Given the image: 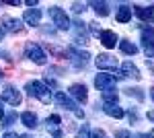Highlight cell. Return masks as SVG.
I'll return each mask as SVG.
<instances>
[{"instance_id":"6da1fadb","label":"cell","mask_w":154,"mask_h":138,"mask_svg":"<svg viewBox=\"0 0 154 138\" xmlns=\"http://www.w3.org/2000/svg\"><path fill=\"white\" fill-rule=\"evenodd\" d=\"M25 91L29 93L31 97H37L41 103H49L51 101V93L45 87V82H41V81H29L25 85Z\"/></svg>"},{"instance_id":"7a4b0ae2","label":"cell","mask_w":154,"mask_h":138,"mask_svg":"<svg viewBox=\"0 0 154 138\" xmlns=\"http://www.w3.org/2000/svg\"><path fill=\"white\" fill-rule=\"evenodd\" d=\"M48 12H49V19H51V23L56 25V29H60V31H68V29L72 27L70 17L66 14V11H62L60 6H51Z\"/></svg>"},{"instance_id":"3957f363","label":"cell","mask_w":154,"mask_h":138,"mask_svg":"<svg viewBox=\"0 0 154 138\" xmlns=\"http://www.w3.org/2000/svg\"><path fill=\"white\" fill-rule=\"evenodd\" d=\"M119 79H123V74H117V72L107 74V72H103V74H97L95 87L99 89V91H105V89H109V87H115V82H117Z\"/></svg>"},{"instance_id":"277c9868","label":"cell","mask_w":154,"mask_h":138,"mask_svg":"<svg viewBox=\"0 0 154 138\" xmlns=\"http://www.w3.org/2000/svg\"><path fill=\"white\" fill-rule=\"evenodd\" d=\"M142 43L146 50V56L154 58V27H150V25L142 27Z\"/></svg>"},{"instance_id":"5b68a950","label":"cell","mask_w":154,"mask_h":138,"mask_svg":"<svg viewBox=\"0 0 154 138\" xmlns=\"http://www.w3.org/2000/svg\"><path fill=\"white\" fill-rule=\"evenodd\" d=\"M25 52H27V58H29V60H33L35 64H45V62H48L45 52L37 46V43H27V50H25Z\"/></svg>"},{"instance_id":"8992f818","label":"cell","mask_w":154,"mask_h":138,"mask_svg":"<svg viewBox=\"0 0 154 138\" xmlns=\"http://www.w3.org/2000/svg\"><path fill=\"white\" fill-rule=\"evenodd\" d=\"M97 68L99 70H117V58L115 56H109V54H99L95 60Z\"/></svg>"},{"instance_id":"52a82bcc","label":"cell","mask_w":154,"mask_h":138,"mask_svg":"<svg viewBox=\"0 0 154 138\" xmlns=\"http://www.w3.org/2000/svg\"><path fill=\"white\" fill-rule=\"evenodd\" d=\"M21 99H23V97H21V93L17 91L12 85H6V87L2 89V101H4V103L17 107V105L21 103Z\"/></svg>"},{"instance_id":"ba28073f","label":"cell","mask_w":154,"mask_h":138,"mask_svg":"<svg viewBox=\"0 0 154 138\" xmlns=\"http://www.w3.org/2000/svg\"><path fill=\"white\" fill-rule=\"evenodd\" d=\"M68 54H70V60H72V64L76 66V68H84L86 64H88V54L86 52H80V50H76V47H68Z\"/></svg>"},{"instance_id":"9c48e42d","label":"cell","mask_w":154,"mask_h":138,"mask_svg":"<svg viewBox=\"0 0 154 138\" xmlns=\"http://www.w3.org/2000/svg\"><path fill=\"white\" fill-rule=\"evenodd\" d=\"M23 23L14 17H4L2 19V31H8V33H23Z\"/></svg>"},{"instance_id":"30bf717a","label":"cell","mask_w":154,"mask_h":138,"mask_svg":"<svg viewBox=\"0 0 154 138\" xmlns=\"http://www.w3.org/2000/svg\"><path fill=\"white\" fill-rule=\"evenodd\" d=\"M54 101L58 105H62V107H66V109H70V111H76V103H74V99H72L70 95H66V93L58 91L56 95H54Z\"/></svg>"},{"instance_id":"8fae6325","label":"cell","mask_w":154,"mask_h":138,"mask_svg":"<svg viewBox=\"0 0 154 138\" xmlns=\"http://www.w3.org/2000/svg\"><path fill=\"white\" fill-rule=\"evenodd\" d=\"M68 93H70V97H74V99H76V101H80V103H84V101L88 99L86 87H84V85H78V82H76V85H72Z\"/></svg>"},{"instance_id":"7c38bea8","label":"cell","mask_w":154,"mask_h":138,"mask_svg":"<svg viewBox=\"0 0 154 138\" xmlns=\"http://www.w3.org/2000/svg\"><path fill=\"white\" fill-rule=\"evenodd\" d=\"M39 19H41V11L39 8H29L23 14V21L27 25H31V27H39Z\"/></svg>"},{"instance_id":"4fadbf2b","label":"cell","mask_w":154,"mask_h":138,"mask_svg":"<svg viewBox=\"0 0 154 138\" xmlns=\"http://www.w3.org/2000/svg\"><path fill=\"white\" fill-rule=\"evenodd\" d=\"M134 11H136V14L142 19L144 23H152L154 19V6H134Z\"/></svg>"},{"instance_id":"5bb4252c","label":"cell","mask_w":154,"mask_h":138,"mask_svg":"<svg viewBox=\"0 0 154 138\" xmlns=\"http://www.w3.org/2000/svg\"><path fill=\"white\" fill-rule=\"evenodd\" d=\"M74 33H76V43H88V35H86V29H84L82 21H74Z\"/></svg>"},{"instance_id":"9a60e30c","label":"cell","mask_w":154,"mask_h":138,"mask_svg":"<svg viewBox=\"0 0 154 138\" xmlns=\"http://www.w3.org/2000/svg\"><path fill=\"white\" fill-rule=\"evenodd\" d=\"M99 37H101V43H103L105 47H109V50L115 47V43H117V35H115V31H109V29H107V31H101Z\"/></svg>"},{"instance_id":"2e32d148","label":"cell","mask_w":154,"mask_h":138,"mask_svg":"<svg viewBox=\"0 0 154 138\" xmlns=\"http://www.w3.org/2000/svg\"><path fill=\"white\" fill-rule=\"evenodd\" d=\"M103 111H105L109 117H123V107H119L117 103H103V107H101Z\"/></svg>"},{"instance_id":"e0dca14e","label":"cell","mask_w":154,"mask_h":138,"mask_svg":"<svg viewBox=\"0 0 154 138\" xmlns=\"http://www.w3.org/2000/svg\"><path fill=\"white\" fill-rule=\"evenodd\" d=\"M121 70H123V76H131V79H136V81H140V70H138V66L136 64H131L130 60L128 62H123L121 64Z\"/></svg>"},{"instance_id":"ac0fdd59","label":"cell","mask_w":154,"mask_h":138,"mask_svg":"<svg viewBox=\"0 0 154 138\" xmlns=\"http://www.w3.org/2000/svg\"><path fill=\"white\" fill-rule=\"evenodd\" d=\"M117 21L119 23H130L131 21V6H128V4H121V6H119Z\"/></svg>"},{"instance_id":"d6986e66","label":"cell","mask_w":154,"mask_h":138,"mask_svg":"<svg viewBox=\"0 0 154 138\" xmlns=\"http://www.w3.org/2000/svg\"><path fill=\"white\" fill-rule=\"evenodd\" d=\"M101 95H103V101H105V103H117V99H119L115 87H109L105 91H101Z\"/></svg>"},{"instance_id":"ffe728a7","label":"cell","mask_w":154,"mask_h":138,"mask_svg":"<svg viewBox=\"0 0 154 138\" xmlns=\"http://www.w3.org/2000/svg\"><path fill=\"white\" fill-rule=\"evenodd\" d=\"M21 122H23L27 128H35L37 126V115L33 114V111H25V114L21 115Z\"/></svg>"},{"instance_id":"44dd1931","label":"cell","mask_w":154,"mask_h":138,"mask_svg":"<svg viewBox=\"0 0 154 138\" xmlns=\"http://www.w3.org/2000/svg\"><path fill=\"white\" fill-rule=\"evenodd\" d=\"M119 47H121V52H125V54H130V56L138 54V46L131 43V41H128V39H121V41H119Z\"/></svg>"},{"instance_id":"7402d4cb","label":"cell","mask_w":154,"mask_h":138,"mask_svg":"<svg viewBox=\"0 0 154 138\" xmlns=\"http://www.w3.org/2000/svg\"><path fill=\"white\" fill-rule=\"evenodd\" d=\"M91 6L95 8V12L99 17H107L109 14V4L107 2H91Z\"/></svg>"},{"instance_id":"603a6c76","label":"cell","mask_w":154,"mask_h":138,"mask_svg":"<svg viewBox=\"0 0 154 138\" xmlns=\"http://www.w3.org/2000/svg\"><path fill=\"white\" fill-rule=\"evenodd\" d=\"M125 95H128V97H136V99H138V101H142L144 99V93H142V89H125Z\"/></svg>"},{"instance_id":"cb8c5ba5","label":"cell","mask_w":154,"mask_h":138,"mask_svg":"<svg viewBox=\"0 0 154 138\" xmlns=\"http://www.w3.org/2000/svg\"><path fill=\"white\" fill-rule=\"evenodd\" d=\"M48 130L54 134V138H62V132H60L58 124H48Z\"/></svg>"},{"instance_id":"d4e9b609","label":"cell","mask_w":154,"mask_h":138,"mask_svg":"<svg viewBox=\"0 0 154 138\" xmlns=\"http://www.w3.org/2000/svg\"><path fill=\"white\" fill-rule=\"evenodd\" d=\"M76 138H91V130H88L86 124H82V128L78 130V136H76Z\"/></svg>"},{"instance_id":"484cf974","label":"cell","mask_w":154,"mask_h":138,"mask_svg":"<svg viewBox=\"0 0 154 138\" xmlns=\"http://www.w3.org/2000/svg\"><path fill=\"white\" fill-rule=\"evenodd\" d=\"M72 11L76 12V14H80V12L86 11V4H82V2H74V4H72Z\"/></svg>"},{"instance_id":"4316f807","label":"cell","mask_w":154,"mask_h":138,"mask_svg":"<svg viewBox=\"0 0 154 138\" xmlns=\"http://www.w3.org/2000/svg\"><path fill=\"white\" fill-rule=\"evenodd\" d=\"M49 52L56 54V56H60V58H66V50H60V47H56V46H49Z\"/></svg>"},{"instance_id":"83f0119b","label":"cell","mask_w":154,"mask_h":138,"mask_svg":"<svg viewBox=\"0 0 154 138\" xmlns=\"http://www.w3.org/2000/svg\"><path fill=\"white\" fill-rule=\"evenodd\" d=\"M88 27H91V33L93 35H101V27H99V23L93 21V23H88Z\"/></svg>"},{"instance_id":"f1b7e54d","label":"cell","mask_w":154,"mask_h":138,"mask_svg":"<svg viewBox=\"0 0 154 138\" xmlns=\"http://www.w3.org/2000/svg\"><path fill=\"white\" fill-rule=\"evenodd\" d=\"M91 138H109L105 134V132H103V130H93V134H91Z\"/></svg>"},{"instance_id":"f546056e","label":"cell","mask_w":154,"mask_h":138,"mask_svg":"<svg viewBox=\"0 0 154 138\" xmlns=\"http://www.w3.org/2000/svg\"><path fill=\"white\" fill-rule=\"evenodd\" d=\"M14 120H17V114H11V115H8V117H4L2 122H4V126H11V124H12V122H14Z\"/></svg>"},{"instance_id":"4dcf8cb0","label":"cell","mask_w":154,"mask_h":138,"mask_svg":"<svg viewBox=\"0 0 154 138\" xmlns=\"http://www.w3.org/2000/svg\"><path fill=\"white\" fill-rule=\"evenodd\" d=\"M60 122H62V120H60V115H56V114L48 117V124H58V126H60Z\"/></svg>"},{"instance_id":"1f68e13d","label":"cell","mask_w":154,"mask_h":138,"mask_svg":"<svg viewBox=\"0 0 154 138\" xmlns=\"http://www.w3.org/2000/svg\"><path fill=\"white\" fill-rule=\"evenodd\" d=\"M115 138H131V136H130V132H128V130H119L117 134H115Z\"/></svg>"},{"instance_id":"d6a6232c","label":"cell","mask_w":154,"mask_h":138,"mask_svg":"<svg viewBox=\"0 0 154 138\" xmlns=\"http://www.w3.org/2000/svg\"><path fill=\"white\" fill-rule=\"evenodd\" d=\"M128 117H130V122H134V124L138 122V114H136L134 109H130V114H128Z\"/></svg>"},{"instance_id":"836d02e7","label":"cell","mask_w":154,"mask_h":138,"mask_svg":"<svg viewBox=\"0 0 154 138\" xmlns=\"http://www.w3.org/2000/svg\"><path fill=\"white\" fill-rule=\"evenodd\" d=\"M2 138H21V136H19V134H14V132H6Z\"/></svg>"},{"instance_id":"e575fe53","label":"cell","mask_w":154,"mask_h":138,"mask_svg":"<svg viewBox=\"0 0 154 138\" xmlns=\"http://www.w3.org/2000/svg\"><path fill=\"white\" fill-rule=\"evenodd\" d=\"M74 115H76V117H84V114L80 111V109H76V111H74Z\"/></svg>"},{"instance_id":"d590c367","label":"cell","mask_w":154,"mask_h":138,"mask_svg":"<svg viewBox=\"0 0 154 138\" xmlns=\"http://www.w3.org/2000/svg\"><path fill=\"white\" fill-rule=\"evenodd\" d=\"M148 120H150V122H154V109H152V111H148Z\"/></svg>"},{"instance_id":"8d00e7d4","label":"cell","mask_w":154,"mask_h":138,"mask_svg":"<svg viewBox=\"0 0 154 138\" xmlns=\"http://www.w3.org/2000/svg\"><path fill=\"white\" fill-rule=\"evenodd\" d=\"M4 120V109H2V103H0V122Z\"/></svg>"},{"instance_id":"74e56055","label":"cell","mask_w":154,"mask_h":138,"mask_svg":"<svg viewBox=\"0 0 154 138\" xmlns=\"http://www.w3.org/2000/svg\"><path fill=\"white\" fill-rule=\"evenodd\" d=\"M150 97H152V99H154V87H152V89H150Z\"/></svg>"},{"instance_id":"f35d334b","label":"cell","mask_w":154,"mask_h":138,"mask_svg":"<svg viewBox=\"0 0 154 138\" xmlns=\"http://www.w3.org/2000/svg\"><path fill=\"white\" fill-rule=\"evenodd\" d=\"M21 138H33V136H31V134H25V136H21Z\"/></svg>"},{"instance_id":"ab89813d","label":"cell","mask_w":154,"mask_h":138,"mask_svg":"<svg viewBox=\"0 0 154 138\" xmlns=\"http://www.w3.org/2000/svg\"><path fill=\"white\" fill-rule=\"evenodd\" d=\"M0 79H2V72H0Z\"/></svg>"}]
</instances>
